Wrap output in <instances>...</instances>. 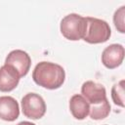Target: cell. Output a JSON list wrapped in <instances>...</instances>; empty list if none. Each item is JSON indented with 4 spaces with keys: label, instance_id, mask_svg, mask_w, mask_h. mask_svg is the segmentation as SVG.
I'll list each match as a JSON object with an SVG mask.
<instances>
[{
    "label": "cell",
    "instance_id": "cell-6",
    "mask_svg": "<svg viewBox=\"0 0 125 125\" xmlns=\"http://www.w3.org/2000/svg\"><path fill=\"white\" fill-rule=\"evenodd\" d=\"M124 55L125 50L121 44H110L102 53V62L105 67L113 69L122 63Z\"/></svg>",
    "mask_w": 125,
    "mask_h": 125
},
{
    "label": "cell",
    "instance_id": "cell-1",
    "mask_svg": "<svg viewBox=\"0 0 125 125\" xmlns=\"http://www.w3.org/2000/svg\"><path fill=\"white\" fill-rule=\"evenodd\" d=\"M33 81L46 89L55 90L62 86L65 79L63 67L51 62H40L32 71Z\"/></svg>",
    "mask_w": 125,
    "mask_h": 125
},
{
    "label": "cell",
    "instance_id": "cell-10",
    "mask_svg": "<svg viewBox=\"0 0 125 125\" xmlns=\"http://www.w3.org/2000/svg\"><path fill=\"white\" fill-rule=\"evenodd\" d=\"M69 109L75 119L83 120L89 115L90 104L82 95L75 94L69 100Z\"/></svg>",
    "mask_w": 125,
    "mask_h": 125
},
{
    "label": "cell",
    "instance_id": "cell-12",
    "mask_svg": "<svg viewBox=\"0 0 125 125\" xmlns=\"http://www.w3.org/2000/svg\"><path fill=\"white\" fill-rule=\"evenodd\" d=\"M111 99L116 105L124 106V80H120L111 88Z\"/></svg>",
    "mask_w": 125,
    "mask_h": 125
},
{
    "label": "cell",
    "instance_id": "cell-3",
    "mask_svg": "<svg viewBox=\"0 0 125 125\" xmlns=\"http://www.w3.org/2000/svg\"><path fill=\"white\" fill-rule=\"evenodd\" d=\"M87 20V29L83 40L90 44H99L106 42L110 35L111 29L109 24L101 19L86 17Z\"/></svg>",
    "mask_w": 125,
    "mask_h": 125
},
{
    "label": "cell",
    "instance_id": "cell-9",
    "mask_svg": "<svg viewBox=\"0 0 125 125\" xmlns=\"http://www.w3.org/2000/svg\"><path fill=\"white\" fill-rule=\"evenodd\" d=\"M20 115L18 102L10 96L0 97V118L5 121H15Z\"/></svg>",
    "mask_w": 125,
    "mask_h": 125
},
{
    "label": "cell",
    "instance_id": "cell-4",
    "mask_svg": "<svg viewBox=\"0 0 125 125\" xmlns=\"http://www.w3.org/2000/svg\"><path fill=\"white\" fill-rule=\"evenodd\" d=\"M21 110L27 118L40 119L46 112L45 101L36 93H28L21 99Z\"/></svg>",
    "mask_w": 125,
    "mask_h": 125
},
{
    "label": "cell",
    "instance_id": "cell-5",
    "mask_svg": "<svg viewBox=\"0 0 125 125\" xmlns=\"http://www.w3.org/2000/svg\"><path fill=\"white\" fill-rule=\"evenodd\" d=\"M6 64L12 65L20 74L21 77L25 76L31 65V59L29 55L22 50H13L11 51L5 60Z\"/></svg>",
    "mask_w": 125,
    "mask_h": 125
},
{
    "label": "cell",
    "instance_id": "cell-14",
    "mask_svg": "<svg viewBox=\"0 0 125 125\" xmlns=\"http://www.w3.org/2000/svg\"><path fill=\"white\" fill-rule=\"evenodd\" d=\"M17 125H36V124H34L32 122H29V121H21V122L18 123Z\"/></svg>",
    "mask_w": 125,
    "mask_h": 125
},
{
    "label": "cell",
    "instance_id": "cell-8",
    "mask_svg": "<svg viewBox=\"0 0 125 125\" xmlns=\"http://www.w3.org/2000/svg\"><path fill=\"white\" fill-rule=\"evenodd\" d=\"M21 76L19 72L10 64H4L0 67V91H13L19 84Z\"/></svg>",
    "mask_w": 125,
    "mask_h": 125
},
{
    "label": "cell",
    "instance_id": "cell-7",
    "mask_svg": "<svg viewBox=\"0 0 125 125\" xmlns=\"http://www.w3.org/2000/svg\"><path fill=\"white\" fill-rule=\"evenodd\" d=\"M81 94L89 103V104H95L106 100V91L105 88L99 83L94 81H86L82 84Z\"/></svg>",
    "mask_w": 125,
    "mask_h": 125
},
{
    "label": "cell",
    "instance_id": "cell-13",
    "mask_svg": "<svg viewBox=\"0 0 125 125\" xmlns=\"http://www.w3.org/2000/svg\"><path fill=\"white\" fill-rule=\"evenodd\" d=\"M124 17H125V6H121L118 8L114 15H113V22L116 29L120 33H125V23H124Z\"/></svg>",
    "mask_w": 125,
    "mask_h": 125
},
{
    "label": "cell",
    "instance_id": "cell-2",
    "mask_svg": "<svg viewBox=\"0 0 125 125\" xmlns=\"http://www.w3.org/2000/svg\"><path fill=\"white\" fill-rule=\"evenodd\" d=\"M60 29L62 34L68 40L77 41L83 39L87 29L86 17L75 13L68 14L61 21Z\"/></svg>",
    "mask_w": 125,
    "mask_h": 125
},
{
    "label": "cell",
    "instance_id": "cell-11",
    "mask_svg": "<svg viewBox=\"0 0 125 125\" xmlns=\"http://www.w3.org/2000/svg\"><path fill=\"white\" fill-rule=\"evenodd\" d=\"M110 112V104L108 100H104L101 103L90 104V111L89 115L94 120H101L108 116Z\"/></svg>",
    "mask_w": 125,
    "mask_h": 125
}]
</instances>
